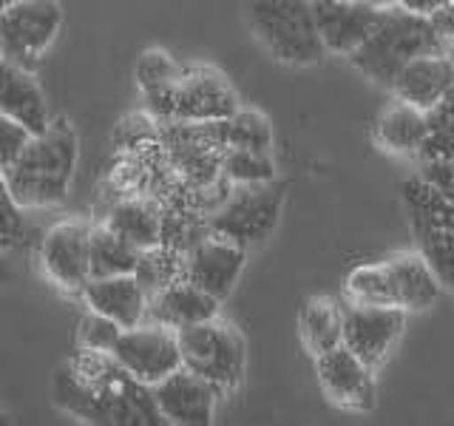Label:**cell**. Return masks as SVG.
Wrapping results in <instances>:
<instances>
[{
  "label": "cell",
  "mask_w": 454,
  "mask_h": 426,
  "mask_svg": "<svg viewBox=\"0 0 454 426\" xmlns=\"http://www.w3.org/2000/svg\"><path fill=\"white\" fill-rule=\"evenodd\" d=\"M54 404L85 423L106 426H160L168 423L153 398V387L125 373L111 352L77 350L63 369H57Z\"/></svg>",
  "instance_id": "6da1fadb"
},
{
  "label": "cell",
  "mask_w": 454,
  "mask_h": 426,
  "mask_svg": "<svg viewBox=\"0 0 454 426\" xmlns=\"http://www.w3.org/2000/svg\"><path fill=\"white\" fill-rule=\"evenodd\" d=\"M77 160V131L66 120H57L49 125V131L32 137L18 160L4 165V191L26 210L60 205L68 196Z\"/></svg>",
  "instance_id": "7a4b0ae2"
},
{
  "label": "cell",
  "mask_w": 454,
  "mask_h": 426,
  "mask_svg": "<svg viewBox=\"0 0 454 426\" xmlns=\"http://www.w3.org/2000/svg\"><path fill=\"white\" fill-rule=\"evenodd\" d=\"M440 51H449V46L434 32L432 18L395 4L380 12L375 32L364 40L361 49L349 54V60L372 83L392 89L395 77L401 75L406 63H411L415 57Z\"/></svg>",
  "instance_id": "3957f363"
},
{
  "label": "cell",
  "mask_w": 454,
  "mask_h": 426,
  "mask_svg": "<svg viewBox=\"0 0 454 426\" xmlns=\"http://www.w3.org/2000/svg\"><path fill=\"white\" fill-rule=\"evenodd\" d=\"M247 23L267 54L284 66H316L330 54L318 32L312 0H250Z\"/></svg>",
  "instance_id": "277c9868"
},
{
  "label": "cell",
  "mask_w": 454,
  "mask_h": 426,
  "mask_svg": "<svg viewBox=\"0 0 454 426\" xmlns=\"http://www.w3.org/2000/svg\"><path fill=\"white\" fill-rule=\"evenodd\" d=\"M179 347L182 367L210 381L222 395H231L245 381V338L231 321H222L216 316L210 321L184 327L179 330Z\"/></svg>",
  "instance_id": "5b68a950"
},
{
  "label": "cell",
  "mask_w": 454,
  "mask_h": 426,
  "mask_svg": "<svg viewBox=\"0 0 454 426\" xmlns=\"http://www.w3.org/2000/svg\"><path fill=\"white\" fill-rule=\"evenodd\" d=\"M284 210V185L264 182V185H233V193L224 199L219 210L207 217L213 233L239 241L247 250L262 245L278 227Z\"/></svg>",
  "instance_id": "8992f818"
},
{
  "label": "cell",
  "mask_w": 454,
  "mask_h": 426,
  "mask_svg": "<svg viewBox=\"0 0 454 426\" xmlns=\"http://www.w3.org/2000/svg\"><path fill=\"white\" fill-rule=\"evenodd\" d=\"M420 253L434 267L437 279L454 290V202L429 179L406 185Z\"/></svg>",
  "instance_id": "52a82bcc"
},
{
  "label": "cell",
  "mask_w": 454,
  "mask_h": 426,
  "mask_svg": "<svg viewBox=\"0 0 454 426\" xmlns=\"http://www.w3.org/2000/svg\"><path fill=\"white\" fill-rule=\"evenodd\" d=\"M63 28L57 0H20L0 14V51L4 60L32 68Z\"/></svg>",
  "instance_id": "ba28073f"
},
{
  "label": "cell",
  "mask_w": 454,
  "mask_h": 426,
  "mask_svg": "<svg viewBox=\"0 0 454 426\" xmlns=\"http://www.w3.org/2000/svg\"><path fill=\"white\" fill-rule=\"evenodd\" d=\"M111 355L120 361L125 373H131L137 381L148 383V387L182 369L179 333L153 321L128 327Z\"/></svg>",
  "instance_id": "9c48e42d"
},
{
  "label": "cell",
  "mask_w": 454,
  "mask_h": 426,
  "mask_svg": "<svg viewBox=\"0 0 454 426\" xmlns=\"http://www.w3.org/2000/svg\"><path fill=\"white\" fill-rule=\"evenodd\" d=\"M40 267L46 279L66 293H82L91 281V225L66 219L40 241Z\"/></svg>",
  "instance_id": "30bf717a"
},
{
  "label": "cell",
  "mask_w": 454,
  "mask_h": 426,
  "mask_svg": "<svg viewBox=\"0 0 454 426\" xmlns=\"http://www.w3.org/2000/svg\"><path fill=\"white\" fill-rule=\"evenodd\" d=\"M375 367H369L358 352L347 344L324 352L316 359V373L324 395L340 409L349 412H369L375 406L378 387H375Z\"/></svg>",
  "instance_id": "8fae6325"
},
{
  "label": "cell",
  "mask_w": 454,
  "mask_h": 426,
  "mask_svg": "<svg viewBox=\"0 0 454 426\" xmlns=\"http://www.w3.org/2000/svg\"><path fill=\"white\" fill-rule=\"evenodd\" d=\"M239 111V97L216 68L193 66L184 68V75L174 91L168 122H210L224 120Z\"/></svg>",
  "instance_id": "7c38bea8"
},
{
  "label": "cell",
  "mask_w": 454,
  "mask_h": 426,
  "mask_svg": "<svg viewBox=\"0 0 454 426\" xmlns=\"http://www.w3.org/2000/svg\"><path fill=\"white\" fill-rule=\"evenodd\" d=\"M247 264V248L222 233L207 231L184 253V279L224 302Z\"/></svg>",
  "instance_id": "4fadbf2b"
},
{
  "label": "cell",
  "mask_w": 454,
  "mask_h": 426,
  "mask_svg": "<svg viewBox=\"0 0 454 426\" xmlns=\"http://www.w3.org/2000/svg\"><path fill=\"white\" fill-rule=\"evenodd\" d=\"M409 312L392 304H355L344 310V344L369 367H378L403 335Z\"/></svg>",
  "instance_id": "5bb4252c"
},
{
  "label": "cell",
  "mask_w": 454,
  "mask_h": 426,
  "mask_svg": "<svg viewBox=\"0 0 454 426\" xmlns=\"http://www.w3.org/2000/svg\"><path fill=\"white\" fill-rule=\"evenodd\" d=\"M153 398L168 423L174 426H207L216 412L222 392L188 367L176 369L160 383H153Z\"/></svg>",
  "instance_id": "9a60e30c"
},
{
  "label": "cell",
  "mask_w": 454,
  "mask_h": 426,
  "mask_svg": "<svg viewBox=\"0 0 454 426\" xmlns=\"http://www.w3.org/2000/svg\"><path fill=\"white\" fill-rule=\"evenodd\" d=\"M312 4H316V20L326 51L344 57L364 46L383 12L380 6L355 4V0H312Z\"/></svg>",
  "instance_id": "2e32d148"
},
{
  "label": "cell",
  "mask_w": 454,
  "mask_h": 426,
  "mask_svg": "<svg viewBox=\"0 0 454 426\" xmlns=\"http://www.w3.org/2000/svg\"><path fill=\"white\" fill-rule=\"evenodd\" d=\"M389 91L401 103L418 106L432 114L454 91V63L449 60V51L415 57L401 68Z\"/></svg>",
  "instance_id": "e0dca14e"
},
{
  "label": "cell",
  "mask_w": 454,
  "mask_h": 426,
  "mask_svg": "<svg viewBox=\"0 0 454 426\" xmlns=\"http://www.w3.org/2000/svg\"><path fill=\"white\" fill-rule=\"evenodd\" d=\"M80 296H82L85 307L103 312V316H108L114 321H120L125 330L148 319L151 296H148L145 288H142V281L134 273L91 279L82 288Z\"/></svg>",
  "instance_id": "ac0fdd59"
},
{
  "label": "cell",
  "mask_w": 454,
  "mask_h": 426,
  "mask_svg": "<svg viewBox=\"0 0 454 426\" xmlns=\"http://www.w3.org/2000/svg\"><path fill=\"white\" fill-rule=\"evenodd\" d=\"M219 307H222V302L216 296H210L207 290L196 288L193 281L182 279V281L170 284V288L151 296L145 321L170 327V330L179 333V330H184V327L216 319Z\"/></svg>",
  "instance_id": "d6986e66"
},
{
  "label": "cell",
  "mask_w": 454,
  "mask_h": 426,
  "mask_svg": "<svg viewBox=\"0 0 454 426\" xmlns=\"http://www.w3.org/2000/svg\"><path fill=\"white\" fill-rule=\"evenodd\" d=\"M0 111L4 117L26 125L32 134L49 131L51 125L46 94L32 77V71L9 60H4V80H0Z\"/></svg>",
  "instance_id": "ffe728a7"
},
{
  "label": "cell",
  "mask_w": 454,
  "mask_h": 426,
  "mask_svg": "<svg viewBox=\"0 0 454 426\" xmlns=\"http://www.w3.org/2000/svg\"><path fill=\"white\" fill-rule=\"evenodd\" d=\"M375 137L378 146L395 156H418L429 146L432 117L429 111L397 99L395 106H389L380 114V120L375 125Z\"/></svg>",
  "instance_id": "44dd1931"
},
{
  "label": "cell",
  "mask_w": 454,
  "mask_h": 426,
  "mask_svg": "<svg viewBox=\"0 0 454 426\" xmlns=\"http://www.w3.org/2000/svg\"><path fill=\"white\" fill-rule=\"evenodd\" d=\"M392 284H395V304L403 307L406 312H423L429 310L443 281L437 279L434 267L426 262L423 253H401L387 259Z\"/></svg>",
  "instance_id": "7402d4cb"
},
{
  "label": "cell",
  "mask_w": 454,
  "mask_h": 426,
  "mask_svg": "<svg viewBox=\"0 0 454 426\" xmlns=\"http://www.w3.org/2000/svg\"><path fill=\"white\" fill-rule=\"evenodd\" d=\"M106 225L139 250L162 241V205L153 196H120L108 208Z\"/></svg>",
  "instance_id": "603a6c76"
},
{
  "label": "cell",
  "mask_w": 454,
  "mask_h": 426,
  "mask_svg": "<svg viewBox=\"0 0 454 426\" xmlns=\"http://www.w3.org/2000/svg\"><path fill=\"white\" fill-rule=\"evenodd\" d=\"M344 310L347 304H338L330 296L307 298L301 316H298V330H301V341L312 359L344 344Z\"/></svg>",
  "instance_id": "cb8c5ba5"
},
{
  "label": "cell",
  "mask_w": 454,
  "mask_h": 426,
  "mask_svg": "<svg viewBox=\"0 0 454 426\" xmlns=\"http://www.w3.org/2000/svg\"><path fill=\"white\" fill-rule=\"evenodd\" d=\"M184 75V68L170 57L168 51H145V57L137 66V83L142 94H145V103L151 108V117L156 122H168L170 103H174V91Z\"/></svg>",
  "instance_id": "d4e9b609"
},
{
  "label": "cell",
  "mask_w": 454,
  "mask_h": 426,
  "mask_svg": "<svg viewBox=\"0 0 454 426\" xmlns=\"http://www.w3.org/2000/svg\"><path fill=\"white\" fill-rule=\"evenodd\" d=\"M142 250L103 222L91 227V279L137 273Z\"/></svg>",
  "instance_id": "484cf974"
},
{
  "label": "cell",
  "mask_w": 454,
  "mask_h": 426,
  "mask_svg": "<svg viewBox=\"0 0 454 426\" xmlns=\"http://www.w3.org/2000/svg\"><path fill=\"white\" fill-rule=\"evenodd\" d=\"M210 128L222 148H259V151H273V128H270L267 117L259 111L239 108L236 114L224 120H210Z\"/></svg>",
  "instance_id": "4316f807"
},
{
  "label": "cell",
  "mask_w": 454,
  "mask_h": 426,
  "mask_svg": "<svg viewBox=\"0 0 454 426\" xmlns=\"http://www.w3.org/2000/svg\"><path fill=\"white\" fill-rule=\"evenodd\" d=\"M134 276L142 281V288L148 290V296L160 293L184 279V253L160 241V245L142 250V259L137 264Z\"/></svg>",
  "instance_id": "83f0119b"
},
{
  "label": "cell",
  "mask_w": 454,
  "mask_h": 426,
  "mask_svg": "<svg viewBox=\"0 0 454 426\" xmlns=\"http://www.w3.org/2000/svg\"><path fill=\"white\" fill-rule=\"evenodd\" d=\"M347 298L355 304H395V284L387 262L358 264L347 276Z\"/></svg>",
  "instance_id": "f1b7e54d"
},
{
  "label": "cell",
  "mask_w": 454,
  "mask_h": 426,
  "mask_svg": "<svg viewBox=\"0 0 454 426\" xmlns=\"http://www.w3.org/2000/svg\"><path fill=\"white\" fill-rule=\"evenodd\" d=\"M224 177L233 185H264L276 179L273 151L259 148H227L224 154Z\"/></svg>",
  "instance_id": "f546056e"
},
{
  "label": "cell",
  "mask_w": 454,
  "mask_h": 426,
  "mask_svg": "<svg viewBox=\"0 0 454 426\" xmlns=\"http://www.w3.org/2000/svg\"><path fill=\"white\" fill-rule=\"evenodd\" d=\"M125 333V327L120 321H114L97 310H89L80 321L77 330V344L82 350H97V352H114V347L120 344V338Z\"/></svg>",
  "instance_id": "4dcf8cb0"
},
{
  "label": "cell",
  "mask_w": 454,
  "mask_h": 426,
  "mask_svg": "<svg viewBox=\"0 0 454 426\" xmlns=\"http://www.w3.org/2000/svg\"><path fill=\"white\" fill-rule=\"evenodd\" d=\"M429 117H432V137L423 154L429 160H454V91Z\"/></svg>",
  "instance_id": "1f68e13d"
},
{
  "label": "cell",
  "mask_w": 454,
  "mask_h": 426,
  "mask_svg": "<svg viewBox=\"0 0 454 426\" xmlns=\"http://www.w3.org/2000/svg\"><path fill=\"white\" fill-rule=\"evenodd\" d=\"M32 131L26 125L14 122L12 117H0V165L14 162L23 154V148L32 142Z\"/></svg>",
  "instance_id": "d6a6232c"
},
{
  "label": "cell",
  "mask_w": 454,
  "mask_h": 426,
  "mask_svg": "<svg viewBox=\"0 0 454 426\" xmlns=\"http://www.w3.org/2000/svg\"><path fill=\"white\" fill-rule=\"evenodd\" d=\"M23 205L4 191V248L9 250L23 236Z\"/></svg>",
  "instance_id": "836d02e7"
},
{
  "label": "cell",
  "mask_w": 454,
  "mask_h": 426,
  "mask_svg": "<svg viewBox=\"0 0 454 426\" xmlns=\"http://www.w3.org/2000/svg\"><path fill=\"white\" fill-rule=\"evenodd\" d=\"M432 26H434V32L440 35V40H443L446 46L451 49L454 46V0L432 14Z\"/></svg>",
  "instance_id": "e575fe53"
},
{
  "label": "cell",
  "mask_w": 454,
  "mask_h": 426,
  "mask_svg": "<svg viewBox=\"0 0 454 426\" xmlns=\"http://www.w3.org/2000/svg\"><path fill=\"white\" fill-rule=\"evenodd\" d=\"M397 4L409 12H418V14H426V18H432L437 9H443L446 4H451V0H397Z\"/></svg>",
  "instance_id": "d590c367"
},
{
  "label": "cell",
  "mask_w": 454,
  "mask_h": 426,
  "mask_svg": "<svg viewBox=\"0 0 454 426\" xmlns=\"http://www.w3.org/2000/svg\"><path fill=\"white\" fill-rule=\"evenodd\" d=\"M355 4H369V6H380V9H387V6H395L397 0H355Z\"/></svg>",
  "instance_id": "8d00e7d4"
},
{
  "label": "cell",
  "mask_w": 454,
  "mask_h": 426,
  "mask_svg": "<svg viewBox=\"0 0 454 426\" xmlns=\"http://www.w3.org/2000/svg\"><path fill=\"white\" fill-rule=\"evenodd\" d=\"M14 4H20V0H4V9L6 6H14Z\"/></svg>",
  "instance_id": "74e56055"
}]
</instances>
